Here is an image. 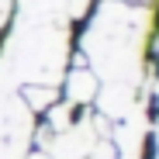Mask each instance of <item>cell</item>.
Segmentation results:
<instances>
[{
    "mask_svg": "<svg viewBox=\"0 0 159 159\" xmlns=\"http://www.w3.org/2000/svg\"><path fill=\"white\" fill-rule=\"evenodd\" d=\"M11 7H14V0H0V24L11 17Z\"/></svg>",
    "mask_w": 159,
    "mask_h": 159,
    "instance_id": "cell-3",
    "label": "cell"
},
{
    "mask_svg": "<svg viewBox=\"0 0 159 159\" xmlns=\"http://www.w3.org/2000/svg\"><path fill=\"white\" fill-rule=\"evenodd\" d=\"M97 93H100V80L93 69H87V66L69 69V76H66V100L69 104H90Z\"/></svg>",
    "mask_w": 159,
    "mask_h": 159,
    "instance_id": "cell-1",
    "label": "cell"
},
{
    "mask_svg": "<svg viewBox=\"0 0 159 159\" xmlns=\"http://www.w3.org/2000/svg\"><path fill=\"white\" fill-rule=\"evenodd\" d=\"M156 93H159V73H156Z\"/></svg>",
    "mask_w": 159,
    "mask_h": 159,
    "instance_id": "cell-5",
    "label": "cell"
},
{
    "mask_svg": "<svg viewBox=\"0 0 159 159\" xmlns=\"http://www.w3.org/2000/svg\"><path fill=\"white\" fill-rule=\"evenodd\" d=\"M21 97L28 100V107H31L35 114H38V111H48L52 104L59 100V93H56V90H52V87H42V83H28V87L21 90Z\"/></svg>",
    "mask_w": 159,
    "mask_h": 159,
    "instance_id": "cell-2",
    "label": "cell"
},
{
    "mask_svg": "<svg viewBox=\"0 0 159 159\" xmlns=\"http://www.w3.org/2000/svg\"><path fill=\"white\" fill-rule=\"evenodd\" d=\"M156 159H159V118H156Z\"/></svg>",
    "mask_w": 159,
    "mask_h": 159,
    "instance_id": "cell-4",
    "label": "cell"
}]
</instances>
